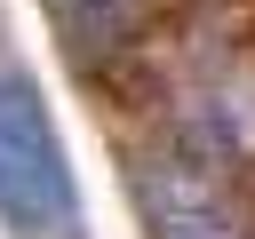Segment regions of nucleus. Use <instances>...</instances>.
I'll return each mask as SVG.
<instances>
[{"label":"nucleus","instance_id":"f257e3e1","mask_svg":"<svg viewBox=\"0 0 255 239\" xmlns=\"http://www.w3.org/2000/svg\"><path fill=\"white\" fill-rule=\"evenodd\" d=\"M0 223L16 239H80V183L40 88L0 64Z\"/></svg>","mask_w":255,"mask_h":239},{"label":"nucleus","instance_id":"f03ea898","mask_svg":"<svg viewBox=\"0 0 255 239\" xmlns=\"http://www.w3.org/2000/svg\"><path fill=\"white\" fill-rule=\"evenodd\" d=\"M48 8H56V32L72 56H104L135 16V0H48Z\"/></svg>","mask_w":255,"mask_h":239}]
</instances>
